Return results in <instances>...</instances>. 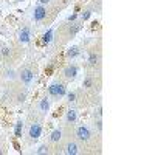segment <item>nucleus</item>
Returning <instances> with one entry per match:
<instances>
[{
	"label": "nucleus",
	"instance_id": "5",
	"mask_svg": "<svg viewBox=\"0 0 155 155\" xmlns=\"http://www.w3.org/2000/svg\"><path fill=\"white\" fill-rule=\"evenodd\" d=\"M64 74H65L67 79H74L78 74V67L76 65H68L65 70H64Z\"/></svg>",
	"mask_w": 155,
	"mask_h": 155
},
{
	"label": "nucleus",
	"instance_id": "1",
	"mask_svg": "<svg viewBox=\"0 0 155 155\" xmlns=\"http://www.w3.org/2000/svg\"><path fill=\"white\" fill-rule=\"evenodd\" d=\"M19 78H20V81H22L25 85H30V84L33 82V79H34V73H33V70H31V68L25 67V68H22V70H20Z\"/></svg>",
	"mask_w": 155,
	"mask_h": 155
},
{
	"label": "nucleus",
	"instance_id": "15",
	"mask_svg": "<svg viewBox=\"0 0 155 155\" xmlns=\"http://www.w3.org/2000/svg\"><path fill=\"white\" fill-rule=\"evenodd\" d=\"M41 2H42V3H48V0H41Z\"/></svg>",
	"mask_w": 155,
	"mask_h": 155
},
{
	"label": "nucleus",
	"instance_id": "6",
	"mask_svg": "<svg viewBox=\"0 0 155 155\" xmlns=\"http://www.w3.org/2000/svg\"><path fill=\"white\" fill-rule=\"evenodd\" d=\"M41 132H42V127H41V124H33V126H31V129H30V137L36 140V138H39Z\"/></svg>",
	"mask_w": 155,
	"mask_h": 155
},
{
	"label": "nucleus",
	"instance_id": "9",
	"mask_svg": "<svg viewBox=\"0 0 155 155\" xmlns=\"http://www.w3.org/2000/svg\"><path fill=\"white\" fill-rule=\"evenodd\" d=\"M98 61H99V56H98L96 53H90V56H88V62H90V65H96Z\"/></svg>",
	"mask_w": 155,
	"mask_h": 155
},
{
	"label": "nucleus",
	"instance_id": "7",
	"mask_svg": "<svg viewBox=\"0 0 155 155\" xmlns=\"http://www.w3.org/2000/svg\"><path fill=\"white\" fill-rule=\"evenodd\" d=\"M61 138H62V130H61V129H56V130H54L53 134L50 135V140L53 141V143H56V141H59Z\"/></svg>",
	"mask_w": 155,
	"mask_h": 155
},
{
	"label": "nucleus",
	"instance_id": "12",
	"mask_svg": "<svg viewBox=\"0 0 155 155\" xmlns=\"http://www.w3.org/2000/svg\"><path fill=\"white\" fill-rule=\"evenodd\" d=\"M44 16H45L44 8H37V9H36V20H41Z\"/></svg>",
	"mask_w": 155,
	"mask_h": 155
},
{
	"label": "nucleus",
	"instance_id": "11",
	"mask_svg": "<svg viewBox=\"0 0 155 155\" xmlns=\"http://www.w3.org/2000/svg\"><path fill=\"white\" fill-rule=\"evenodd\" d=\"M48 109H50V101H48L47 98H44V99L41 101V110H42V112H47Z\"/></svg>",
	"mask_w": 155,
	"mask_h": 155
},
{
	"label": "nucleus",
	"instance_id": "4",
	"mask_svg": "<svg viewBox=\"0 0 155 155\" xmlns=\"http://www.w3.org/2000/svg\"><path fill=\"white\" fill-rule=\"evenodd\" d=\"M64 152L67 155H76V153H79V146H78V143H74V141H70V143L65 144Z\"/></svg>",
	"mask_w": 155,
	"mask_h": 155
},
{
	"label": "nucleus",
	"instance_id": "13",
	"mask_svg": "<svg viewBox=\"0 0 155 155\" xmlns=\"http://www.w3.org/2000/svg\"><path fill=\"white\" fill-rule=\"evenodd\" d=\"M76 54H78V48H76V47H73L68 53H67V56H76Z\"/></svg>",
	"mask_w": 155,
	"mask_h": 155
},
{
	"label": "nucleus",
	"instance_id": "3",
	"mask_svg": "<svg viewBox=\"0 0 155 155\" xmlns=\"http://www.w3.org/2000/svg\"><path fill=\"white\" fill-rule=\"evenodd\" d=\"M76 137L79 141H88L90 138H92V132H90V129L85 127V126H81L76 129Z\"/></svg>",
	"mask_w": 155,
	"mask_h": 155
},
{
	"label": "nucleus",
	"instance_id": "14",
	"mask_svg": "<svg viewBox=\"0 0 155 155\" xmlns=\"http://www.w3.org/2000/svg\"><path fill=\"white\" fill-rule=\"evenodd\" d=\"M74 98H76V95H74V93H70V95H68V101H70V102H71V101H74Z\"/></svg>",
	"mask_w": 155,
	"mask_h": 155
},
{
	"label": "nucleus",
	"instance_id": "10",
	"mask_svg": "<svg viewBox=\"0 0 155 155\" xmlns=\"http://www.w3.org/2000/svg\"><path fill=\"white\" fill-rule=\"evenodd\" d=\"M36 153H39V155H44V153H50V146H47V144H42L41 147H39V149L36 150Z\"/></svg>",
	"mask_w": 155,
	"mask_h": 155
},
{
	"label": "nucleus",
	"instance_id": "2",
	"mask_svg": "<svg viewBox=\"0 0 155 155\" xmlns=\"http://www.w3.org/2000/svg\"><path fill=\"white\" fill-rule=\"evenodd\" d=\"M48 92H50V95L53 98H61L64 93H65V85L61 84V82H54V84L50 85Z\"/></svg>",
	"mask_w": 155,
	"mask_h": 155
},
{
	"label": "nucleus",
	"instance_id": "8",
	"mask_svg": "<svg viewBox=\"0 0 155 155\" xmlns=\"http://www.w3.org/2000/svg\"><path fill=\"white\" fill-rule=\"evenodd\" d=\"M76 116H78V115H76V110H73V109L68 110V112H67V123H71V124H73V123L76 121Z\"/></svg>",
	"mask_w": 155,
	"mask_h": 155
}]
</instances>
